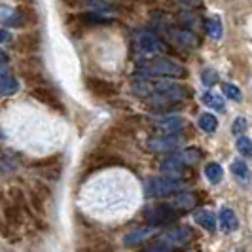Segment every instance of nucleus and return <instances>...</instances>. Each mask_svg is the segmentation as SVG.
I'll return each mask as SVG.
<instances>
[{
  "mask_svg": "<svg viewBox=\"0 0 252 252\" xmlns=\"http://www.w3.org/2000/svg\"><path fill=\"white\" fill-rule=\"evenodd\" d=\"M189 88L188 86H182V84H177V82H158L154 84V93H152V99H150V106L152 108H159V110H167L171 112L169 104H177L182 99L189 97Z\"/></svg>",
  "mask_w": 252,
  "mask_h": 252,
  "instance_id": "obj_1",
  "label": "nucleus"
},
{
  "mask_svg": "<svg viewBox=\"0 0 252 252\" xmlns=\"http://www.w3.org/2000/svg\"><path fill=\"white\" fill-rule=\"evenodd\" d=\"M140 72L142 76H150V78H184L186 68L171 59L159 57V59H152L150 63L142 64Z\"/></svg>",
  "mask_w": 252,
  "mask_h": 252,
  "instance_id": "obj_2",
  "label": "nucleus"
},
{
  "mask_svg": "<svg viewBox=\"0 0 252 252\" xmlns=\"http://www.w3.org/2000/svg\"><path fill=\"white\" fill-rule=\"evenodd\" d=\"M17 72L23 76V80L27 82V86L31 89L34 88H46L48 80L44 78L42 70L38 68L36 59L34 57H25L17 63Z\"/></svg>",
  "mask_w": 252,
  "mask_h": 252,
  "instance_id": "obj_3",
  "label": "nucleus"
},
{
  "mask_svg": "<svg viewBox=\"0 0 252 252\" xmlns=\"http://www.w3.org/2000/svg\"><path fill=\"white\" fill-rule=\"evenodd\" d=\"M144 218H146V222L150 226L165 227L175 224L178 220V215L171 205H156V207H150V209L144 211Z\"/></svg>",
  "mask_w": 252,
  "mask_h": 252,
  "instance_id": "obj_4",
  "label": "nucleus"
},
{
  "mask_svg": "<svg viewBox=\"0 0 252 252\" xmlns=\"http://www.w3.org/2000/svg\"><path fill=\"white\" fill-rule=\"evenodd\" d=\"M199 161H201V152L197 150V148H186V150L178 152V154L169 156L163 161V165H161V169H163L165 173L171 171V175H173V171H178L180 167H184V165H197Z\"/></svg>",
  "mask_w": 252,
  "mask_h": 252,
  "instance_id": "obj_5",
  "label": "nucleus"
},
{
  "mask_svg": "<svg viewBox=\"0 0 252 252\" xmlns=\"http://www.w3.org/2000/svg\"><path fill=\"white\" fill-rule=\"evenodd\" d=\"M184 188V182L180 178L167 177V178H150L146 182V191L152 197H161V195H171Z\"/></svg>",
  "mask_w": 252,
  "mask_h": 252,
  "instance_id": "obj_6",
  "label": "nucleus"
},
{
  "mask_svg": "<svg viewBox=\"0 0 252 252\" xmlns=\"http://www.w3.org/2000/svg\"><path fill=\"white\" fill-rule=\"evenodd\" d=\"M86 88L99 99H112L118 95V89L112 82H106L102 78H95V76H88L86 78Z\"/></svg>",
  "mask_w": 252,
  "mask_h": 252,
  "instance_id": "obj_7",
  "label": "nucleus"
},
{
  "mask_svg": "<svg viewBox=\"0 0 252 252\" xmlns=\"http://www.w3.org/2000/svg\"><path fill=\"white\" fill-rule=\"evenodd\" d=\"M135 44H137V48L142 55H156V53H163V44L158 40V38L154 36L152 32H146V31H142V32H137V36H135Z\"/></svg>",
  "mask_w": 252,
  "mask_h": 252,
  "instance_id": "obj_8",
  "label": "nucleus"
},
{
  "mask_svg": "<svg viewBox=\"0 0 252 252\" xmlns=\"http://www.w3.org/2000/svg\"><path fill=\"white\" fill-rule=\"evenodd\" d=\"M13 48L17 53H23V55H32V53H36L40 50V34H38L36 31H29V32H23V34H19V36L15 38V44H13Z\"/></svg>",
  "mask_w": 252,
  "mask_h": 252,
  "instance_id": "obj_9",
  "label": "nucleus"
},
{
  "mask_svg": "<svg viewBox=\"0 0 252 252\" xmlns=\"http://www.w3.org/2000/svg\"><path fill=\"white\" fill-rule=\"evenodd\" d=\"M193 239V231L189 227H177L173 231H167L163 237H161V243L165 247H173V249H180V247H186L189 245V241Z\"/></svg>",
  "mask_w": 252,
  "mask_h": 252,
  "instance_id": "obj_10",
  "label": "nucleus"
},
{
  "mask_svg": "<svg viewBox=\"0 0 252 252\" xmlns=\"http://www.w3.org/2000/svg\"><path fill=\"white\" fill-rule=\"evenodd\" d=\"M184 144V137L178 135H165V137H158V139L148 140V148L152 152H173L178 150Z\"/></svg>",
  "mask_w": 252,
  "mask_h": 252,
  "instance_id": "obj_11",
  "label": "nucleus"
},
{
  "mask_svg": "<svg viewBox=\"0 0 252 252\" xmlns=\"http://www.w3.org/2000/svg\"><path fill=\"white\" fill-rule=\"evenodd\" d=\"M31 97L32 99H36L38 102H42V104H46V106H50L53 110H57V112H64V106L61 99L55 95V91L50 88H34L31 89Z\"/></svg>",
  "mask_w": 252,
  "mask_h": 252,
  "instance_id": "obj_12",
  "label": "nucleus"
},
{
  "mask_svg": "<svg viewBox=\"0 0 252 252\" xmlns=\"http://www.w3.org/2000/svg\"><path fill=\"white\" fill-rule=\"evenodd\" d=\"M2 220L6 222V226L12 227L13 231H15L17 227L23 226L25 216H23V213H21L12 201H4L2 203Z\"/></svg>",
  "mask_w": 252,
  "mask_h": 252,
  "instance_id": "obj_13",
  "label": "nucleus"
},
{
  "mask_svg": "<svg viewBox=\"0 0 252 252\" xmlns=\"http://www.w3.org/2000/svg\"><path fill=\"white\" fill-rule=\"evenodd\" d=\"M156 127L167 135H178L182 129H186V120L180 116H167V118H159L156 122Z\"/></svg>",
  "mask_w": 252,
  "mask_h": 252,
  "instance_id": "obj_14",
  "label": "nucleus"
},
{
  "mask_svg": "<svg viewBox=\"0 0 252 252\" xmlns=\"http://www.w3.org/2000/svg\"><path fill=\"white\" fill-rule=\"evenodd\" d=\"M171 36H173V40L177 42L178 46H182V48H186V50H195V48H199V44H201L199 36H197L193 31H189V29H178L175 32H171Z\"/></svg>",
  "mask_w": 252,
  "mask_h": 252,
  "instance_id": "obj_15",
  "label": "nucleus"
},
{
  "mask_svg": "<svg viewBox=\"0 0 252 252\" xmlns=\"http://www.w3.org/2000/svg\"><path fill=\"white\" fill-rule=\"evenodd\" d=\"M154 235H156V229H154V227H139V229H135L133 233L126 235V247H137V245L148 241L150 237H154Z\"/></svg>",
  "mask_w": 252,
  "mask_h": 252,
  "instance_id": "obj_16",
  "label": "nucleus"
},
{
  "mask_svg": "<svg viewBox=\"0 0 252 252\" xmlns=\"http://www.w3.org/2000/svg\"><path fill=\"white\" fill-rule=\"evenodd\" d=\"M229 169H231L233 177L237 178L239 184H243V186H249L251 184V169H249V165L245 163L243 159H233Z\"/></svg>",
  "mask_w": 252,
  "mask_h": 252,
  "instance_id": "obj_17",
  "label": "nucleus"
},
{
  "mask_svg": "<svg viewBox=\"0 0 252 252\" xmlns=\"http://www.w3.org/2000/svg\"><path fill=\"white\" fill-rule=\"evenodd\" d=\"M195 205H197L195 193H177L171 203V207L177 211H191V209H195Z\"/></svg>",
  "mask_w": 252,
  "mask_h": 252,
  "instance_id": "obj_18",
  "label": "nucleus"
},
{
  "mask_svg": "<svg viewBox=\"0 0 252 252\" xmlns=\"http://www.w3.org/2000/svg\"><path fill=\"white\" fill-rule=\"evenodd\" d=\"M80 252H116V249H114V245L110 241L102 239V237H97V239H93V241H88V243L80 249Z\"/></svg>",
  "mask_w": 252,
  "mask_h": 252,
  "instance_id": "obj_19",
  "label": "nucleus"
},
{
  "mask_svg": "<svg viewBox=\"0 0 252 252\" xmlns=\"http://www.w3.org/2000/svg\"><path fill=\"white\" fill-rule=\"evenodd\" d=\"M195 222L203 227V229H207V231H215L216 229V220H215V215L211 213V211H207V209H201V211H195Z\"/></svg>",
  "mask_w": 252,
  "mask_h": 252,
  "instance_id": "obj_20",
  "label": "nucleus"
},
{
  "mask_svg": "<svg viewBox=\"0 0 252 252\" xmlns=\"http://www.w3.org/2000/svg\"><path fill=\"white\" fill-rule=\"evenodd\" d=\"M220 226L224 231H235L237 229L239 220H237V216L231 209H222L220 211Z\"/></svg>",
  "mask_w": 252,
  "mask_h": 252,
  "instance_id": "obj_21",
  "label": "nucleus"
},
{
  "mask_svg": "<svg viewBox=\"0 0 252 252\" xmlns=\"http://www.w3.org/2000/svg\"><path fill=\"white\" fill-rule=\"evenodd\" d=\"M203 104H207V106H211L213 110H218V112H224L226 110V102H224V97H220L218 93H203L201 97Z\"/></svg>",
  "mask_w": 252,
  "mask_h": 252,
  "instance_id": "obj_22",
  "label": "nucleus"
},
{
  "mask_svg": "<svg viewBox=\"0 0 252 252\" xmlns=\"http://www.w3.org/2000/svg\"><path fill=\"white\" fill-rule=\"evenodd\" d=\"M197 126H199V129H203L205 133H215L216 127H218V120H216L213 114L205 112V114H201V116H199Z\"/></svg>",
  "mask_w": 252,
  "mask_h": 252,
  "instance_id": "obj_23",
  "label": "nucleus"
},
{
  "mask_svg": "<svg viewBox=\"0 0 252 252\" xmlns=\"http://www.w3.org/2000/svg\"><path fill=\"white\" fill-rule=\"evenodd\" d=\"M205 175H207L211 184H218L224 178V169H222V165L218 163H209L205 167Z\"/></svg>",
  "mask_w": 252,
  "mask_h": 252,
  "instance_id": "obj_24",
  "label": "nucleus"
},
{
  "mask_svg": "<svg viewBox=\"0 0 252 252\" xmlns=\"http://www.w3.org/2000/svg\"><path fill=\"white\" fill-rule=\"evenodd\" d=\"M31 191L36 193L44 203H46V199H51V197H53V195H51V188L46 182H42V180H34L32 186H31Z\"/></svg>",
  "mask_w": 252,
  "mask_h": 252,
  "instance_id": "obj_25",
  "label": "nucleus"
},
{
  "mask_svg": "<svg viewBox=\"0 0 252 252\" xmlns=\"http://www.w3.org/2000/svg\"><path fill=\"white\" fill-rule=\"evenodd\" d=\"M207 32H209V36L213 38V40H220L222 34H224V31H222V21H220L218 17L207 19Z\"/></svg>",
  "mask_w": 252,
  "mask_h": 252,
  "instance_id": "obj_26",
  "label": "nucleus"
},
{
  "mask_svg": "<svg viewBox=\"0 0 252 252\" xmlns=\"http://www.w3.org/2000/svg\"><path fill=\"white\" fill-rule=\"evenodd\" d=\"M237 150H239L241 156H245V158H252V140L249 137H239L237 139Z\"/></svg>",
  "mask_w": 252,
  "mask_h": 252,
  "instance_id": "obj_27",
  "label": "nucleus"
},
{
  "mask_svg": "<svg viewBox=\"0 0 252 252\" xmlns=\"http://www.w3.org/2000/svg\"><path fill=\"white\" fill-rule=\"evenodd\" d=\"M201 82H203V86L213 88L216 82H218V72L213 70V68H203L201 70Z\"/></svg>",
  "mask_w": 252,
  "mask_h": 252,
  "instance_id": "obj_28",
  "label": "nucleus"
},
{
  "mask_svg": "<svg viewBox=\"0 0 252 252\" xmlns=\"http://www.w3.org/2000/svg\"><path fill=\"white\" fill-rule=\"evenodd\" d=\"M222 91H224V95L229 97L231 101L239 102L243 99V95H241V91L237 86H233V84H222Z\"/></svg>",
  "mask_w": 252,
  "mask_h": 252,
  "instance_id": "obj_29",
  "label": "nucleus"
},
{
  "mask_svg": "<svg viewBox=\"0 0 252 252\" xmlns=\"http://www.w3.org/2000/svg\"><path fill=\"white\" fill-rule=\"evenodd\" d=\"M247 127H249V124H247V120L243 118V116H239L235 122H233V126H231V133L235 135V137H241L245 131H247Z\"/></svg>",
  "mask_w": 252,
  "mask_h": 252,
  "instance_id": "obj_30",
  "label": "nucleus"
},
{
  "mask_svg": "<svg viewBox=\"0 0 252 252\" xmlns=\"http://www.w3.org/2000/svg\"><path fill=\"white\" fill-rule=\"evenodd\" d=\"M142 252H169L165 247H154V249H146V251H142Z\"/></svg>",
  "mask_w": 252,
  "mask_h": 252,
  "instance_id": "obj_31",
  "label": "nucleus"
}]
</instances>
